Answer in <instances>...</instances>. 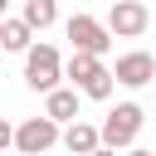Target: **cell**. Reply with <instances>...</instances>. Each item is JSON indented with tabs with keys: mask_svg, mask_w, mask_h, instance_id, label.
<instances>
[{
	"mask_svg": "<svg viewBox=\"0 0 156 156\" xmlns=\"http://www.w3.org/2000/svg\"><path fill=\"white\" fill-rule=\"evenodd\" d=\"M98 68H102V58H93V54H68V68H63V73H68V83L78 88V83H88Z\"/></svg>",
	"mask_w": 156,
	"mask_h": 156,
	"instance_id": "12",
	"label": "cell"
},
{
	"mask_svg": "<svg viewBox=\"0 0 156 156\" xmlns=\"http://www.w3.org/2000/svg\"><path fill=\"white\" fill-rule=\"evenodd\" d=\"M78 98H83L78 88H58V93H49V98H44V117H54L58 127L83 122V117H78Z\"/></svg>",
	"mask_w": 156,
	"mask_h": 156,
	"instance_id": "7",
	"label": "cell"
},
{
	"mask_svg": "<svg viewBox=\"0 0 156 156\" xmlns=\"http://www.w3.org/2000/svg\"><path fill=\"white\" fill-rule=\"evenodd\" d=\"M63 34H68L73 54H93V58H102V54L112 49V29H107L102 20H93V15H68Z\"/></svg>",
	"mask_w": 156,
	"mask_h": 156,
	"instance_id": "4",
	"label": "cell"
},
{
	"mask_svg": "<svg viewBox=\"0 0 156 156\" xmlns=\"http://www.w3.org/2000/svg\"><path fill=\"white\" fill-rule=\"evenodd\" d=\"M146 24H151V10H146L141 0H112V10H107L112 39H136Z\"/></svg>",
	"mask_w": 156,
	"mask_h": 156,
	"instance_id": "5",
	"label": "cell"
},
{
	"mask_svg": "<svg viewBox=\"0 0 156 156\" xmlns=\"http://www.w3.org/2000/svg\"><path fill=\"white\" fill-rule=\"evenodd\" d=\"M112 88H117V73H112L107 63H102L88 83H78V93H83V98H93V102H107V98H112Z\"/></svg>",
	"mask_w": 156,
	"mask_h": 156,
	"instance_id": "11",
	"label": "cell"
},
{
	"mask_svg": "<svg viewBox=\"0 0 156 156\" xmlns=\"http://www.w3.org/2000/svg\"><path fill=\"white\" fill-rule=\"evenodd\" d=\"M127 156H156V151H146V146H132V151H127Z\"/></svg>",
	"mask_w": 156,
	"mask_h": 156,
	"instance_id": "13",
	"label": "cell"
},
{
	"mask_svg": "<svg viewBox=\"0 0 156 156\" xmlns=\"http://www.w3.org/2000/svg\"><path fill=\"white\" fill-rule=\"evenodd\" d=\"M117 83L122 88H156V58L146 54V49H127V54H117Z\"/></svg>",
	"mask_w": 156,
	"mask_h": 156,
	"instance_id": "6",
	"label": "cell"
},
{
	"mask_svg": "<svg viewBox=\"0 0 156 156\" xmlns=\"http://www.w3.org/2000/svg\"><path fill=\"white\" fill-rule=\"evenodd\" d=\"M49 146H63V127L54 122V117H24V122H15V151L20 156H44Z\"/></svg>",
	"mask_w": 156,
	"mask_h": 156,
	"instance_id": "3",
	"label": "cell"
},
{
	"mask_svg": "<svg viewBox=\"0 0 156 156\" xmlns=\"http://www.w3.org/2000/svg\"><path fill=\"white\" fill-rule=\"evenodd\" d=\"M0 44H5L10 54H29V49H34V29H29L20 15H10V20H0Z\"/></svg>",
	"mask_w": 156,
	"mask_h": 156,
	"instance_id": "9",
	"label": "cell"
},
{
	"mask_svg": "<svg viewBox=\"0 0 156 156\" xmlns=\"http://www.w3.org/2000/svg\"><path fill=\"white\" fill-rule=\"evenodd\" d=\"M102 146V127H93V122H73V127H63V151H73V156H93Z\"/></svg>",
	"mask_w": 156,
	"mask_h": 156,
	"instance_id": "8",
	"label": "cell"
},
{
	"mask_svg": "<svg viewBox=\"0 0 156 156\" xmlns=\"http://www.w3.org/2000/svg\"><path fill=\"white\" fill-rule=\"evenodd\" d=\"M141 122H146L141 102H117V107L102 117V146H112V151H132L136 136H141Z\"/></svg>",
	"mask_w": 156,
	"mask_h": 156,
	"instance_id": "2",
	"label": "cell"
},
{
	"mask_svg": "<svg viewBox=\"0 0 156 156\" xmlns=\"http://www.w3.org/2000/svg\"><path fill=\"white\" fill-rule=\"evenodd\" d=\"M63 68H68V58H58V49H54V44H44V39L24 54V83H29L34 93H44V98L63 88V83H58V78H68Z\"/></svg>",
	"mask_w": 156,
	"mask_h": 156,
	"instance_id": "1",
	"label": "cell"
},
{
	"mask_svg": "<svg viewBox=\"0 0 156 156\" xmlns=\"http://www.w3.org/2000/svg\"><path fill=\"white\" fill-rule=\"evenodd\" d=\"M93 156H117V151H112V146H98V151H93Z\"/></svg>",
	"mask_w": 156,
	"mask_h": 156,
	"instance_id": "14",
	"label": "cell"
},
{
	"mask_svg": "<svg viewBox=\"0 0 156 156\" xmlns=\"http://www.w3.org/2000/svg\"><path fill=\"white\" fill-rule=\"evenodd\" d=\"M20 20L34 29V34H44L54 20H58V0H24V10H20Z\"/></svg>",
	"mask_w": 156,
	"mask_h": 156,
	"instance_id": "10",
	"label": "cell"
}]
</instances>
